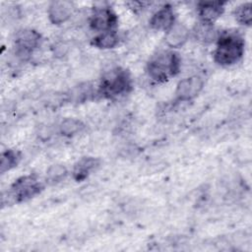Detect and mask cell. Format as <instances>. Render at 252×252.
I'll return each instance as SVG.
<instances>
[{"label": "cell", "mask_w": 252, "mask_h": 252, "mask_svg": "<svg viewBox=\"0 0 252 252\" xmlns=\"http://www.w3.org/2000/svg\"><path fill=\"white\" fill-rule=\"evenodd\" d=\"M214 50V60L220 66L227 67L241 60L245 51V40L237 32H222L219 33Z\"/></svg>", "instance_id": "obj_1"}, {"label": "cell", "mask_w": 252, "mask_h": 252, "mask_svg": "<svg viewBox=\"0 0 252 252\" xmlns=\"http://www.w3.org/2000/svg\"><path fill=\"white\" fill-rule=\"evenodd\" d=\"M181 58L174 50H160L154 54L147 63L148 76L157 83H164L179 74Z\"/></svg>", "instance_id": "obj_2"}, {"label": "cell", "mask_w": 252, "mask_h": 252, "mask_svg": "<svg viewBox=\"0 0 252 252\" xmlns=\"http://www.w3.org/2000/svg\"><path fill=\"white\" fill-rule=\"evenodd\" d=\"M132 90L130 73L121 67L107 71L98 85L96 94L103 98H115L128 94Z\"/></svg>", "instance_id": "obj_3"}, {"label": "cell", "mask_w": 252, "mask_h": 252, "mask_svg": "<svg viewBox=\"0 0 252 252\" xmlns=\"http://www.w3.org/2000/svg\"><path fill=\"white\" fill-rule=\"evenodd\" d=\"M44 188L42 182L33 174H29L18 178L8 191L9 201L12 203H22L38 195Z\"/></svg>", "instance_id": "obj_4"}, {"label": "cell", "mask_w": 252, "mask_h": 252, "mask_svg": "<svg viewBox=\"0 0 252 252\" xmlns=\"http://www.w3.org/2000/svg\"><path fill=\"white\" fill-rule=\"evenodd\" d=\"M42 42L41 34L33 29H22L15 36L16 55L23 60L28 59Z\"/></svg>", "instance_id": "obj_5"}, {"label": "cell", "mask_w": 252, "mask_h": 252, "mask_svg": "<svg viewBox=\"0 0 252 252\" xmlns=\"http://www.w3.org/2000/svg\"><path fill=\"white\" fill-rule=\"evenodd\" d=\"M89 23L91 29L98 33L102 32L115 31L118 18L115 12L109 6L99 5L93 9Z\"/></svg>", "instance_id": "obj_6"}, {"label": "cell", "mask_w": 252, "mask_h": 252, "mask_svg": "<svg viewBox=\"0 0 252 252\" xmlns=\"http://www.w3.org/2000/svg\"><path fill=\"white\" fill-rule=\"evenodd\" d=\"M204 88L202 77L194 75L180 80L176 86L175 99L177 101H189L195 98Z\"/></svg>", "instance_id": "obj_7"}, {"label": "cell", "mask_w": 252, "mask_h": 252, "mask_svg": "<svg viewBox=\"0 0 252 252\" xmlns=\"http://www.w3.org/2000/svg\"><path fill=\"white\" fill-rule=\"evenodd\" d=\"M225 2L223 1H201L197 4L199 22L214 25L223 14Z\"/></svg>", "instance_id": "obj_8"}, {"label": "cell", "mask_w": 252, "mask_h": 252, "mask_svg": "<svg viewBox=\"0 0 252 252\" xmlns=\"http://www.w3.org/2000/svg\"><path fill=\"white\" fill-rule=\"evenodd\" d=\"M175 14L170 4H164L151 17L149 24L153 30L166 32L175 24Z\"/></svg>", "instance_id": "obj_9"}, {"label": "cell", "mask_w": 252, "mask_h": 252, "mask_svg": "<svg viewBox=\"0 0 252 252\" xmlns=\"http://www.w3.org/2000/svg\"><path fill=\"white\" fill-rule=\"evenodd\" d=\"M74 12V5L70 1H52L48 6V19L53 25L67 22Z\"/></svg>", "instance_id": "obj_10"}, {"label": "cell", "mask_w": 252, "mask_h": 252, "mask_svg": "<svg viewBox=\"0 0 252 252\" xmlns=\"http://www.w3.org/2000/svg\"><path fill=\"white\" fill-rule=\"evenodd\" d=\"M190 36V31L183 24H175L165 32V43L170 48H179L183 46Z\"/></svg>", "instance_id": "obj_11"}, {"label": "cell", "mask_w": 252, "mask_h": 252, "mask_svg": "<svg viewBox=\"0 0 252 252\" xmlns=\"http://www.w3.org/2000/svg\"><path fill=\"white\" fill-rule=\"evenodd\" d=\"M100 164V160L94 157L81 158L75 164L72 170V175L75 181H84L89 175L94 172Z\"/></svg>", "instance_id": "obj_12"}, {"label": "cell", "mask_w": 252, "mask_h": 252, "mask_svg": "<svg viewBox=\"0 0 252 252\" xmlns=\"http://www.w3.org/2000/svg\"><path fill=\"white\" fill-rule=\"evenodd\" d=\"M218 31L214 27V25H209L205 23L199 22L193 29L194 37L203 43H212L217 40L219 36Z\"/></svg>", "instance_id": "obj_13"}, {"label": "cell", "mask_w": 252, "mask_h": 252, "mask_svg": "<svg viewBox=\"0 0 252 252\" xmlns=\"http://www.w3.org/2000/svg\"><path fill=\"white\" fill-rule=\"evenodd\" d=\"M118 42H119V36L116 31L98 32L91 40V44L99 49L113 48L118 44Z\"/></svg>", "instance_id": "obj_14"}, {"label": "cell", "mask_w": 252, "mask_h": 252, "mask_svg": "<svg viewBox=\"0 0 252 252\" xmlns=\"http://www.w3.org/2000/svg\"><path fill=\"white\" fill-rule=\"evenodd\" d=\"M22 159L21 152L17 150H6L1 154L0 157V172L4 174L5 172L11 170L12 168L16 167Z\"/></svg>", "instance_id": "obj_15"}, {"label": "cell", "mask_w": 252, "mask_h": 252, "mask_svg": "<svg viewBox=\"0 0 252 252\" xmlns=\"http://www.w3.org/2000/svg\"><path fill=\"white\" fill-rule=\"evenodd\" d=\"M85 128V124L73 117L64 118L59 124V132L65 137H72L81 133Z\"/></svg>", "instance_id": "obj_16"}, {"label": "cell", "mask_w": 252, "mask_h": 252, "mask_svg": "<svg viewBox=\"0 0 252 252\" xmlns=\"http://www.w3.org/2000/svg\"><path fill=\"white\" fill-rule=\"evenodd\" d=\"M237 23L243 26H250L252 22V3L246 2L237 6L233 11Z\"/></svg>", "instance_id": "obj_17"}, {"label": "cell", "mask_w": 252, "mask_h": 252, "mask_svg": "<svg viewBox=\"0 0 252 252\" xmlns=\"http://www.w3.org/2000/svg\"><path fill=\"white\" fill-rule=\"evenodd\" d=\"M93 94H94L93 86L89 83H84L75 87L71 91L70 98L76 102H83L88 100Z\"/></svg>", "instance_id": "obj_18"}, {"label": "cell", "mask_w": 252, "mask_h": 252, "mask_svg": "<svg viewBox=\"0 0 252 252\" xmlns=\"http://www.w3.org/2000/svg\"><path fill=\"white\" fill-rule=\"evenodd\" d=\"M68 174L67 168L62 164H52L46 171V182L49 184H57L65 179Z\"/></svg>", "instance_id": "obj_19"}]
</instances>
